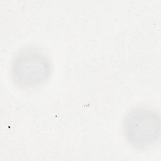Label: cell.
<instances>
[{
	"mask_svg": "<svg viewBox=\"0 0 161 161\" xmlns=\"http://www.w3.org/2000/svg\"><path fill=\"white\" fill-rule=\"evenodd\" d=\"M160 119L154 109L145 106L132 108L123 121V132L132 147L144 149L155 145L159 139Z\"/></svg>",
	"mask_w": 161,
	"mask_h": 161,
	"instance_id": "1",
	"label": "cell"
},
{
	"mask_svg": "<svg viewBox=\"0 0 161 161\" xmlns=\"http://www.w3.org/2000/svg\"><path fill=\"white\" fill-rule=\"evenodd\" d=\"M14 82L22 88H32L44 83L49 77L51 65L48 58L35 48L19 52L11 64Z\"/></svg>",
	"mask_w": 161,
	"mask_h": 161,
	"instance_id": "2",
	"label": "cell"
}]
</instances>
